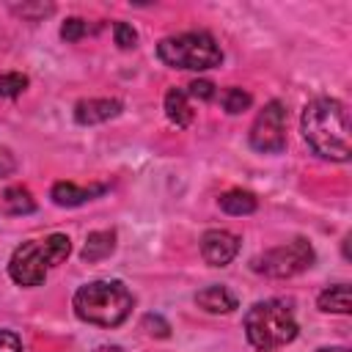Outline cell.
I'll return each mask as SVG.
<instances>
[{
  "label": "cell",
  "instance_id": "8fae6325",
  "mask_svg": "<svg viewBox=\"0 0 352 352\" xmlns=\"http://www.w3.org/2000/svg\"><path fill=\"white\" fill-rule=\"evenodd\" d=\"M195 302L204 311H209V314H231L239 305L236 302V294L228 292L226 286H206V289H201L195 294Z\"/></svg>",
  "mask_w": 352,
  "mask_h": 352
},
{
  "label": "cell",
  "instance_id": "7402d4cb",
  "mask_svg": "<svg viewBox=\"0 0 352 352\" xmlns=\"http://www.w3.org/2000/svg\"><path fill=\"white\" fill-rule=\"evenodd\" d=\"M0 352H22V338L14 330H0Z\"/></svg>",
  "mask_w": 352,
  "mask_h": 352
},
{
  "label": "cell",
  "instance_id": "3957f363",
  "mask_svg": "<svg viewBox=\"0 0 352 352\" xmlns=\"http://www.w3.org/2000/svg\"><path fill=\"white\" fill-rule=\"evenodd\" d=\"M72 253V242L66 234H50L44 239L22 242L8 258V275L19 286H41L47 272L66 261Z\"/></svg>",
  "mask_w": 352,
  "mask_h": 352
},
{
  "label": "cell",
  "instance_id": "52a82bcc",
  "mask_svg": "<svg viewBox=\"0 0 352 352\" xmlns=\"http://www.w3.org/2000/svg\"><path fill=\"white\" fill-rule=\"evenodd\" d=\"M250 146L261 154H280L286 148V107L283 102H267L253 126H250Z\"/></svg>",
  "mask_w": 352,
  "mask_h": 352
},
{
  "label": "cell",
  "instance_id": "ac0fdd59",
  "mask_svg": "<svg viewBox=\"0 0 352 352\" xmlns=\"http://www.w3.org/2000/svg\"><path fill=\"white\" fill-rule=\"evenodd\" d=\"M28 88V77L19 74V72H8V74H0V96H19L22 91Z\"/></svg>",
  "mask_w": 352,
  "mask_h": 352
},
{
  "label": "cell",
  "instance_id": "6da1fadb",
  "mask_svg": "<svg viewBox=\"0 0 352 352\" xmlns=\"http://www.w3.org/2000/svg\"><path fill=\"white\" fill-rule=\"evenodd\" d=\"M300 129L314 154L333 162L349 160V113L344 102L330 96L308 102L300 118Z\"/></svg>",
  "mask_w": 352,
  "mask_h": 352
},
{
  "label": "cell",
  "instance_id": "d6986e66",
  "mask_svg": "<svg viewBox=\"0 0 352 352\" xmlns=\"http://www.w3.org/2000/svg\"><path fill=\"white\" fill-rule=\"evenodd\" d=\"M85 33H88V22L80 19V16H72V19H66L60 25V38L63 41H80Z\"/></svg>",
  "mask_w": 352,
  "mask_h": 352
},
{
  "label": "cell",
  "instance_id": "8992f818",
  "mask_svg": "<svg viewBox=\"0 0 352 352\" xmlns=\"http://www.w3.org/2000/svg\"><path fill=\"white\" fill-rule=\"evenodd\" d=\"M311 264H314V248L302 236H297V239H292L286 245L270 248V250L258 253L250 261L253 272L267 275V278H292V275L308 270Z\"/></svg>",
  "mask_w": 352,
  "mask_h": 352
},
{
  "label": "cell",
  "instance_id": "484cf974",
  "mask_svg": "<svg viewBox=\"0 0 352 352\" xmlns=\"http://www.w3.org/2000/svg\"><path fill=\"white\" fill-rule=\"evenodd\" d=\"M94 352H126V349H121V346H116V344H102V346H96Z\"/></svg>",
  "mask_w": 352,
  "mask_h": 352
},
{
  "label": "cell",
  "instance_id": "277c9868",
  "mask_svg": "<svg viewBox=\"0 0 352 352\" xmlns=\"http://www.w3.org/2000/svg\"><path fill=\"white\" fill-rule=\"evenodd\" d=\"M245 336L258 352H275L297 338V319L286 300H261L245 314Z\"/></svg>",
  "mask_w": 352,
  "mask_h": 352
},
{
  "label": "cell",
  "instance_id": "e0dca14e",
  "mask_svg": "<svg viewBox=\"0 0 352 352\" xmlns=\"http://www.w3.org/2000/svg\"><path fill=\"white\" fill-rule=\"evenodd\" d=\"M220 102H223V110H226L228 116H236V113H245V110L250 107L253 96H250L248 91H242V88L234 85V88H226V91H223Z\"/></svg>",
  "mask_w": 352,
  "mask_h": 352
},
{
  "label": "cell",
  "instance_id": "7c38bea8",
  "mask_svg": "<svg viewBox=\"0 0 352 352\" xmlns=\"http://www.w3.org/2000/svg\"><path fill=\"white\" fill-rule=\"evenodd\" d=\"M165 116H168V121L170 124H176V126H190L192 124V107H190V102H187V91H182V88H170L168 94H165Z\"/></svg>",
  "mask_w": 352,
  "mask_h": 352
},
{
  "label": "cell",
  "instance_id": "30bf717a",
  "mask_svg": "<svg viewBox=\"0 0 352 352\" xmlns=\"http://www.w3.org/2000/svg\"><path fill=\"white\" fill-rule=\"evenodd\" d=\"M107 187L104 184H91V187H77L74 182H55L52 184V192L50 198L58 204V206H80L96 195H102Z\"/></svg>",
  "mask_w": 352,
  "mask_h": 352
},
{
  "label": "cell",
  "instance_id": "603a6c76",
  "mask_svg": "<svg viewBox=\"0 0 352 352\" xmlns=\"http://www.w3.org/2000/svg\"><path fill=\"white\" fill-rule=\"evenodd\" d=\"M14 11L16 14H22V16H47V14H52V6H44V3H22V6H14Z\"/></svg>",
  "mask_w": 352,
  "mask_h": 352
},
{
  "label": "cell",
  "instance_id": "44dd1931",
  "mask_svg": "<svg viewBox=\"0 0 352 352\" xmlns=\"http://www.w3.org/2000/svg\"><path fill=\"white\" fill-rule=\"evenodd\" d=\"M190 91V96H195V99H201V102H209V99H214V82H209V80H192L190 85H187Z\"/></svg>",
  "mask_w": 352,
  "mask_h": 352
},
{
  "label": "cell",
  "instance_id": "ffe728a7",
  "mask_svg": "<svg viewBox=\"0 0 352 352\" xmlns=\"http://www.w3.org/2000/svg\"><path fill=\"white\" fill-rule=\"evenodd\" d=\"M113 36H116V44H118L121 50H132V47L138 44V33H135V28L126 25V22H116V25H113Z\"/></svg>",
  "mask_w": 352,
  "mask_h": 352
},
{
  "label": "cell",
  "instance_id": "d4e9b609",
  "mask_svg": "<svg viewBox=\"0 0 352 352\" xmlns=\"http://www.w3.org/2000/svg\"><path fill=\"white\" fill-rule=\"evenodd\" d=\"M143 327H148V333H151V336H154V333H157V336H168V330H170V327H168V322H162L160 316H151V314L143 319Z\"/></svg>",
  "mask_w": 352,
  "mask_h": 352
},
{
  "label": "cell",
  "instance_id": "5b68a950",
  "mask_svg": "<svg viewBox=\"0 0 352 352\" xmlns=\"http://www.w3.org/2000/svg\"><path fill=\"white\" fill-rule=\"evenodd\" d=\"M157 55L170 69H187V72H206L223 63V50L206 30H187L168 36L157 44Z\"/></svg>",
  "mask_w": 352,
  "mask_h": 352
},
{
  "label": "cell",
  "instance_id": "9a60e30c",
  "mask_svg": "<svg viewBox=\"0 0 352 352\" xmlns=\"http://www.w3.org/2000/svg\"><path fill=\"white\" fill-rule=\"evenodd\" d=\"M319 311L324 314H349V286L346 283H336V286H327L319 300H316Z\"/></svg>",
  "mask_w": 352,
  "mask_h": 352
},
{
  "label": "cell",
  "instance_id": "2e32d148",
  "mask_svg": "<svg viewBox=\"0 0 352 352\" xmlns=\"http://www.w3.org/2000/svg\"><path fill=\"white\" fill-rule=\"evenodd\" d=\"M217 204H220V209L226 214H236V217L256 212V195L248 192V190H228V192H223L217 198Z\"/></svg>",
  "mask_w": 352,
  "mask_h": 352
},
{
  "label": "cell",
  "instance_id": "cb8c5ba5",
  "mask_svg": "<svg viewBox=\"0 0 352 352\" xmlns=\"http://www.w3.org/2000/svg\"><path fill=\"white\" fill-rule=\"evenodd\" d=\"M14 170H16V160H14V154H11L6 146H0V179L11 176Z\"/></svg>",
  "mask_w": 352,
  "mask_h": 352
},
{
  "label": "cell",
  "instance_id": "4fadbf2b",
  "mask_svg": "<svg viewBox=\"0 0 352 352\" xmlns=\"http://www.w3.org/2000/svg\"><path fill=\"white\" fill-rule=\"evenodd\" d=\"M0 206H3L6 214H30V212H36V201H33L30 190L22 187V184L6 187L3 195H0Z\"/></svg>",
  "mask_w": 352,
  "mask_h": 352
},
{
  "label": "cell",
  "instance_id": "4316f807",
  "mask_svg": "<svg viewBox=\"0 0 352 352\" xmlns=\"http://www.w3.org/2000/svg\"><path fill=\"white\" fill-rule=\"evenodd\" d=\"M316 352H349L346 346H322V349H316Z\"/></svg>",
  "mask_w": 352,
  "mask_h": 352
},
{
  "label": "cell",
  "instance_id": "9c48e42d",
  "mask_svg": "<svg viewBox=\"0 0 352 352\" xmlns=\"http://www.w3.org/2000/svg\"><path fill=\"white\" fill-rule=\"evenodd\" d=\"M118 113H121V102L118 99H80L74 104V121L82 124V126L110 121Z\"/></svg>",
  "mask_w": 352,
  "mask_h": 352
},
{
  "label": "cell",
  "instance_id": "7a4b0ae2",
  "mask_svg": "<svg viewBox=\"0 0 352 352\" xmlns=\"http://www.w3.org/2000/svg\"><path fill=\"white\" fill-rule=\"evenodd\" d=\"M135 297L121 280H91L72 297L77 319L96 327H118L132 314Z\"/></svg>",
  "mask_w": 352,
  "mask_h": 352
},
{
  "label": "cell",
  "instance_id": "ba28073f",
  "mask_svg": "<svg viewBox=\"0 0 352 352\" xmlns=\"http://www.w3.org/2000/svg\"><path fill=\"white\" fill-rule=\"evenodd\" d=\"M239 253V236L226 228H209L201 236V256L209 267H226Z\"/></svg>",
  "mask_w": 352,
  "mask_h": 352
},
{
  "label": "cell",
  "instance_id": "5bb4252c",
  "mask_svg": "<svg viewBox=\"0 0 352 352\" xmlns=\"http://www.w3.org/2000/svg\"><path fill=\"white\" fill-rule=\"evenodd\" d=\"M116 250V231H91L85 245H82V258L85 261H102Z\"/></svg>",
  "mask_w": 352,
  "mask_h": 352
}]
</instances>
